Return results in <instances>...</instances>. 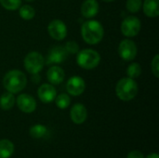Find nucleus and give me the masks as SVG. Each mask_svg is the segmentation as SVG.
<instances>
[{
  "label": "nucleus",
  "instance_id": "19",
  "mask_svg": "<svg viewBox=\"0 0 159 158\" xmlns=\"http://www.w3.org/2000/svg\"><path fill=\"white\" fill-rule=\"evenodd\" d=\"M48 129L46 126L44 125H40V124H36L34 125L30 128L29 129V133L30 136L34 139H42L45 138L48 135Z\"/></svg>",
  "mask_w": 159,
  "mask_h": 158
},
{
  "label": "nucleus",
  "instance_id": "30",
  "mask_svg": "<svg viewBox=\"0 0 159 158\" xmlns=\"http://www.w3.org/2000/svg\"><path fill=\"white\" fill-rule=\"evenodd\" d=\"M25 1H28V2H33L34 0H25Z\"/></svg>",
  "mask_w": 159,
  "mask_h": 158
},
{
  "label": "nucleus",
  "instance_id": "21",
  "mask_svg": "<svg viewBox=\"0 0 159 158\" xmlns=\"http://www.w3.org/2000/svg\"><path fill=\"white\" fill-rule=\"evenodd\" d=\"M55 103L58 108L60 109H66L69 107L71 103V99L70 96L66 93H61L55 98Z\"/></svg>",
  "mask_w": 159,
  "mask_h": 158
},
{
  "label": "nucleus",
  "instance_id": "27",
  "mask_svg": "<svg viewBox=\"0 0 159 158\" xmlns=\"http://www.w3.org/2000/svg\"><path fill=\"white\" fill-rule=\"evenodd\" d=\"M127 158H144V156H143V154L141 151L133 150V151L129 153Z\"/></svg>",
  "mask_w": 159,
  "mask_h": 158
},
{
  "label": "nucleus",
  "instance_id": "29",
  "mask_svg": "<svg viewBox=\"0 0 159 158\" xmlns=\"http://www.w3.org/2000/svg\"><path fill=\"white\" fill-rule=\"evenodd\" d=\"M102 1H104V2H113L115 0H102Z\"/></svg>",
  "mask_w": 159,
  "mask_h": 158
},
{
  "label": "nucleus",
  "instance_id": "25",
  "mask_svg": "<svg viewBox=\"0 0 159 158\" xmlns=\"http://www.w3.org/2000/svg\"><path fill=\"white\" fill-rule=\"evenodd\" d=\"M67 53L69 54H77L78 51H79V46L76 42L75 41H68L65 46H64Z\"/></svg>",
  "mask_w": 159,
  "mask_h": 158
},
{
  "label": "nucleus",
  "instance_id": "7",
  "mask_svg": "<svg viewBox=\"0 0 159 158\" xmlns=\"http://www.w3.org/2000/svg\"><path fill=\"white\" fill-rule=\"evenodd\" d=\"M137 46L135 42L130 39H124L120 42L118 47V54L124 61H133L137 56Z\"/></svg>",
  "mask_w": 159,
  "mask_h": 158
},
{
  "label": "nucleus",
  "instance_id": "10",
  "mask_svg": "<svg viewBox=\"0 0 159 158\" xmlns=\"http://www.w3.org/2000/svg\"><path fill=\"white\" fill-rule=\"evenodd\" d=\"M16 102L18 108L25 114H31L36 109V102L34 98L29 94L23 93L19 95Z\"/></svg>",
  "mask_w": 159,
  "mask_h": 158
},
{
  "label": "nucleus",
  "instance_id": "16",
  "mask_svg": "<svg viewBox=\"0 0 159 158\" xmlns=\"http://www.w3.org/2000/svg\"><path fill=\"white\" fill-rule=\"evenodd\" d=\"M159 0H144L143 9L149 18H157L159 15Z\"/></svg>",
  "mask_w": 159,
  "mask_h": 158
},
{
  "label": "nucleus",
  "instance_id": "15",
  "mask_svg": "<svg viewBox=\"0 0 159 158\" xmlns=\"http://www.w3.org/2000/svg\"><path fill=\"white\" fill-rule=\"evenodd\" d=\"M64 71L59 66H52L47 72V78L51 85H59L64 79Z\"/></svg>",
  "mask_w": 159,
  "mask_h": 158
},
{
  "label": "nucleus",
  "instance_id": "9",
  "mask_svg": "<svg viewBox=\"0 0 159 158\" xmlns=\"http://www.w3.org/2000/svg\"><path fill=\"white\" fill-rule=\"evenodd\" d=\"M48 32L53 39L61 41L67 35V27L62 20H53L48 26Z\"/></svg>",
  "mask_w": 159,
  "mask_h": 158
},
{
  "label": "nucleus",
  "instance_id": "17",
  "mask_svg": "<svg viewBox=\"0 0 159 158\" xmlns=\"http://www.w3.org/2000/svg\"><path fill=\"white\" fill-rule=\"evenodd\" d=\"M15 102H16V99L14 97V94L8 91L3 93L0 97V108L2 110L8 111L12 109Z\"/></svg>",
  "mask_w": 159,
  "mask_h": 158
},
{
  "label": "nucleus",
  "instance_id": "8",
  "mask_svg": "<svg viewBox=\"0 0 159 158\" xmlns=\"http://www.w3.org/2000/svg\"><path fill=\"white\" fill-rule=\"evenodd\" d=\"M67 51L64 47L54 46L52 47L48 53L47 59L45 60V64H60L62 63L67 59Z\"/></svg>",
  "mask_w": 159,
  "mask_h": 158
},
{
  "label": "nucleus",
  "instance_id": "2",
  "mask_svg": "<svg viewBox=\"0 0 159 158\" xmlns=\"http://www.w3.org/2000/svg\"><path fill=\"white\" fill-rule=\"evenodd\" d=\"M27 85V78L24 73L20 70L7 72L3 78V86L10 93L16 94L23 90Z\"/></svg>",
  "mask_w": 159,
  "mask_h": 158
},
{
  "label": "nucleus",
  "instance_id": "11",
  "mask_svg": "<svg viewBox=\"0 0 159 158\" xmlns=\"http://www.w3.org/2000/svg\"><path fill=\"white\" fill-rule=\"evenodd\" d=\"M86 88V83L84 79L80 76H72L66 84L67 92L72 96H79L81 95Z\"/></svg>",
  "mask_w": 159,
  "mask_h": 158
},
{
  "label": "nucleus",
  "instance_id": "24",
  "mask_svg": "<svg viewBox=\"0 0 159 158\" xmlns=\"http://www.w3.org/2000/svg\"><path fill=\"white\" fill-rule=\"evenodd\" d=\"M127 9L131 13L138 12L143 7V0H128L127 1Z\"/></svg>",
  "mask_w": 159,
  "mask_h": 158
},
{
  "label": "nucleus",
  "instance_id": "23",
  "mask_svg": "<svg viewBox=\"0 0 159 158\" xmlns=\"http://www.w3.org/2000/svg\"><path fill=\"white\" fill-rule=\"evenodd\" d=\"M0 4L7 10L14 11L20 7L21 0H0Z\"/></svg>",
  "mask_w": 159,
  "mask_h": 158
},
{
  "label": "nucleus",
  "instance_id": "12",
  "mask_svg": "<svg viewBox=\"0 0 159 158\" xmlns=\"http://www.w3.org/2000/svg\"><path fill=\"white\" fill-rule=\"evenodd\" d=\"M37 96L44 103H50L56 98V89L51 84H43L38 88Z\"/></svg>",
  "mask_w": 159,
  "mask_h": 158
},
{
  "label": "nucleus",
  "instance_id": "13",
  "mask_svg": "<svg viewBox=\"0 0 159 158\" xmlns=\"http://www.w3.org/2000/svg\"><path fill=\"white\" fill-rule=\"evenodd\" d=\"M70 117L72 121L76 125L83 124L88 117V112L85 105L82 103H75L70 111Z\"/></svg>",
  "mask_w": 159,
  "mask_h": 158
},
{
  "label": "nucleus",
  "instance_id": "18",
  "mask_svg": "<svg viewBox=\"0 0 159 158\" xmlns=\"http://www.w3.org/2000/svg\"><path fill=\"white\" fill-rule=\"evenodd\" d=\"M14 153V144L9 140L0 141V158H9Z\"/></svg>",
  "mask_w": 159,
  "mask_h": 158
},
{
  "label": "nucleus",
  "instance_id": "4",
  "mask_svg": "<svg viewBox=\"0 0 159 158\" xmlns=\"http://www.w3.org/2000/svg\"><path fill=\"white\" fill-rule=\"evenodd\" d=\"M101 61L100 54L91 48H86L78 51L76 57L77 64L85 70H92L96 68Z\"/></svg>",
  "mask_w": 159,
  "mask_h": 158
},
{
  "label": "nucleus",
  "instance_id": "5",
  "mask_svg": "<svg viewBox=\"0 0 159 158\" xmlns=\"http://www.w3.org/2000/svg\"><path fill=\"white\" fill-rule=\"evenodd\" d=\"M23 65L29 74H37L45 65V59L39 52L32 51L25 56Z\"/></svg>",
  "mask_w": 159,
  "mask_h": 158
},
{
  "label": "nucleus",
  "instance_id": "14",
  "mask_svg": "<svg viewBox=\"0 0 159 158\" xmlns=\"http://www.w3.org/2000/svg\"><path fill=\"white\" fill-rule=\"evenodd\" d=\"M99 12V4L96 0H87L82 4L81 14L86 19L94 18Z\"/></svg>",
  "mask_w": 159,
  "mask_h": 158
},
{
  "label": "nucleus",
  "instance_id": "22",
  "mask_svg": "<svg viewBox=\"0 0 159 158\" xmlns=\"http://www.w3.org/2000/svg\"><path fill=\"white\" fill-rule=\"evenodd\" d=\"M142 74V67L138 62H132L129 65L127 69V74L128 77L135 79L138 78Z\"/></svg>",
  "mask_w": 159,
  "mask_h": 158
},
{
  "label": "nucleus",
  "instance_id": "26",
  "mask_svg": "<svg viewBox=\"0 0 159 158\" xmlns=\"http://www.w3.org/2000/svg\"><path fill=\"white\" fill-rule=\"evenodd\" d=\"M151 70H152V73L153 74L158 78L159 77V56L158 55H156L151 62Z\"/></svg>",
  "mask_w": 159,
  "mask_h": 158
},
{
  "label": "nucleus",
  "instance_id": "3",
  "mask_svg": "<svg viewBox=\"0 0 159 158\" xmlns=\"http://www.w3.org/2000/svg\"><path fill=\"white\" fill-rule=\"evenodd\" d=\"M138 85L136 81L129 77L120 79L116 86V93L119 100L123 102H129L133 100L138 94Z\"/></svg>",
  "mask_w": 159,
  "mask_h": 158
},
{
  "label": "nucleus",
  "instance_id": "28",
  "mask_svg": "<svg viewBox=\"0 0 159 158\" xmlns=\"http://www.w3.org/2000/svg\"><path fill=\"white\" fill-rule=\"evenodd\" d=\"M146 158H159V156L157 153H152V154L148 155Z\"/></svg>",
  "mask_w": 159,
  "mask_h": 158
},
{
  "label": "nucleus",
  "instance_id": "1",
  "mask_svg": "<svg viewBox=\"0 0 159 158\" xmlns=\"http://www.w3.org/2000/svg\"><path fill=\"white\" fill-rule=\"evenodd\" d=\"M104 31L101 22L95 20H89L82 24L81 35L83 40L89 45L100 43L103 37Z\"/></svg>",
  "mask_w": 159,
  "mask_h": 158
},
{
  "label": "nucleus",
  "instance_id": "20",
  "mask_svg": "<svg viewBox=\"0 0 159 158\" xmlns=\"http://www.w3.org/2000/svg\"><path fill=\"white\" fill-rule=\"evenodd\" d=\"M19 14L20 16L21 19L25 20H32L34 15H35V11L34 8L33 7H31L30 5H24L20 7H19Z\"/></svg>",
  "mask_w": 159,
  "mask_h": 158
},
{
  "label": "nucleus",
  "instance_id": "6",
  "mask_svg": "<svg viewBox=\"0 0 159 158\" xmlns=\"http://www.w3.org/2000/svg\"><path fill=\"white\" fill-rule=\"evenodd\" d=\"M142 28L141 20L135 16L126 17L121 23V33L127 37L136 36Z\"/></svg>",
  "mask_w": 159,
  "mask_h": 158
}]
</instances>
